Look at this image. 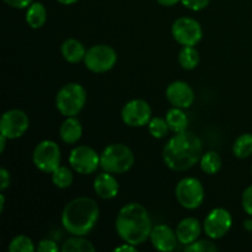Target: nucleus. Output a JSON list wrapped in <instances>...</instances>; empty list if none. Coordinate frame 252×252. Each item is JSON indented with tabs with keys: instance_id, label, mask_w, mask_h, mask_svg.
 Returning a JSON list of instances; mask_svg holds the SVG:
<instances>
[{
	"instance_id": "obj_18",
	"label": "nucleus",
	"mask_w": 252,
	"mask_h": 252,
	"mask_svg": "<svg viewBox=\"0 0 252 252\" xmlns=\"http://www.w3.org/2000/svg\"><path fill=\"white\" fill-rule=\"evenodd\" d=\"M59 135L65 144H75L83 137V126L75 117H66L59 127Z\"/></svg>"
},
{
	"instance_id": "obj_29",
	"label": "nucleus",
	"mask_w": 252,
	"mask_h": 252,
	"mask_svg": "<svg viewBox=\"0 0 252 252\" xmlns=\"http://www.w3.org/2000/svg\"><path fill=\"white\" fill-rule=\"evenodd\" d=\"M186 252H216L218 251V246L211 240H196L189 244L185 248Z\"/></svg>"
},
{
	"instance_id": "obj_37",
	"label": "nucleus",
	"mask_w": 252,
	"mask_h": 252,
	"mask_svg": "<svg viewBox=\"0 0 252 252\" xmlns=\"http://www.w3.org/2000/svg\"><path fill=\"white\" fill-rule=\"evenodd\" d=\"M6 140H7V138L5 137V135L0 134V152L1 153H4L5 147H6Z\"/></svg>"
},
{
	"instance_id": "obj_4",
	"label": "nucleus",
	"mask_w": 252,
	"mask_h": 252,
	"mask_svg": "<svg viewBox=\"0 0 252 252\" xmlns=\"http://www.w3.org/2000/svg\"><path fill=\"white\" fill-rule=\"evenodd\" d=\"M134 154L128 145L113 143L107 145L100 154V167L113 175L126 174L134 165Z\"/></svg>"
},
{
	"instance_id": "obj_32",
	"label": "nucleus",
	"mask_w": 252,
	"mask_h": 252,
	"mask_svg": "<svg viewBox=\"0 0 252 252\" xmlns=\"http://www.w3.org/2000/svg\"><path fill=\"white\" fill-rule=\"evenodd\" d=\"M59 248L56 241L51 240V239H43L36 246V251L38 252H57Z\"/></svg>"
},
{
	"instance_id": "obj_2",
	"label": "nucleus",
	"mask_w": 252,
	"mask_h": 252,
	"mask_svg": "<svg viewBox=\"0 0 252 252\" xmlns=\"http://www.w3.org/2000/svg\"><path fill=\"white\" fill-rule=\"evenodd\" d=\"M115 225L118 236L134 246L144 244L153 230L149 212L137 202H130L120 209Z\"/></svg>"
},
{
	"instance_id": "obj_24",
	"label": "nucleus",
	"mask_w": 252,
	"mask_h": 252,
	"mask_svg": "<svg viewBox=\"0 0 252 252\" xmlns=\"http://www.w3.org/2000/svg\"><path fill=\"white\" fill-rule=\"evenodd\" d=\"M233 154L238 159H248L252 155V134L244 133L239 135L233 144Z\"/></svg>"
},
{
	"instance_id": "obj_27",
	"label": "nucleus",
	"mask_w": 252,
	"mask_h": 252,
	"mask_svg": "<svg viewBox=\"0 0 252 252\" xmlns=\"http://www.w3.org/2000/svg\"><path fill=\"white\" fill-rule=\"evenodd\" d=\"M148 129L155 139H162L166 137L170 132V127L167 125L166 118L161 117H152L150 122L148 123Z\"/></svg>"
},
{
	"instance_id": "obj_12",
	"label": "nucleus",
	"mask_w": 252,
	"mask_h": 252,
	"mask_svg": "<svg viewBox=\"0 0 252 252\" xmlns=\"http://www.w3.org/2000/svg\"><path fill=\"white\" fill-rule=\"evenodd\" d=\"M30 127L29 116L22 110H9L4 112L0 120V134L7 139H17L27 132Z\"/></svg>"
},
{
	"instance_id": "obj_20",
	"label": "nucleus",
	"mask_w": 252,
	"mask_h": 252,
	"mask_svg": "<svg viewBox=\"0 0 252 252\" xmlns=\"http://www.w3.org/2000/svg\"><path fill=\"white\" fill-rule=\"evenodd\" d=\"M165 118H166L167 125H169L171 132L181 133L187 130V127H189V117L184 112V108L174 107L172 106L166 112Z\"/></svg>"
},
{
	"instance_id": "obj_31",
	"label": "nucleus",
	"mask_w": 252,
	"mask_h": 252,
	"mask_svg": "<svg viewBox=\"0 0 252 252\" xmlns=\"http://www.w3.org/2000/svg\"><path fill=\"white\" fill-rule=\"evenodd\" d=\"M241 204H243L244 211L252 217V185L246 187L244 191L243 197H241Z\"/></svg>"
},
{
	"instance_id": "obj_13",
	"label": "nucleus",
	"mask_w": 252,
	"mask_h": 252,
	"mask_svg": "<svg viewBox=\"0 0 252 252\" xmlns=\"http://www.w3.org/2000/svg\"><path fill=\"white\" fill-rule=\"evenodd\" d=\"M121 117L129 127H144L152 120V107L142 98H133L123 106Z\"/></svg>"
},
{
	"instance_id": "obj_14",
	"label": "nucleus",
	"mask_w": 252,
	"mask_h": 252,
	"mask_svg": "<svg viewBox=\"0 0 252 252\" xmlns=\"http://www.w3.org/2000/svg\"><path fill=\"white\" fill-rule=\"evenodd\" d=\"M166 98L171 106L185 110L193 105L194 91L186 81L176 80L167 86Z\"/></svg>"
},
{
	"instance_id": "obj_28",
	"label": "nucleus",
	"mask_w": 252,
	"mask_h": 252,
	"mask_svg": "<svg viewBox=\"0 0 252 252\" xmlns=\"http://www.w3.org/2000/svg\"><path fill=\"white\" fill-rule=\"evenodd\" d=\"M7 250L10 252H34L36 246L27 235H17L10 241Z\"/></svg>"
},
{
	"instance_id": "obj_9",
	"label": "nucleus",
	"mask_w": 252,
	"mask_h": 252,
	"mask_svg": "<svg viewBox=\"0 0 252 252\" xmlns=\"http://www.w3.org/2000/svg\"><path fill=\"white\" fill-rule=\"evenodd\" d=\"M171 33L175 41L182 47L196 46L203 37V30L196 19L182 16L174 21L171 26Z\"/></svg>"
},
{
	"instance_id": "obj_38",
	"label": "nucleus",
	"mask_w": 252,
	"mask_h": 252,
	"mask_svg": "<svg viewBox=\"0 0 252 252\" xmlns=\"http://www.w3.org/2000/svg\"><path fill=\"white\" fill-rule=\"evenodd\" d=\"M59 4H63V5H73L75 2H78L79 0H57Z\"/></svg>"
},
{
	"instance_id": "obj_15",
	"label": "nucleus",
	"mask_w": 252,
	"mask_h": 252,
	"mask_svg": "<svg viewBox=\"0 0 252 252\" xmlns=\"http://www.w3.org/2000/svg\"><path fill=\"white\" fill-rule=\"evenodd\" d=\"M149 239L155 250L161 252L174 251L176 249L177 243H179L176 231H174L170 226L165 225V224L153 226Z\"/></svg>"
},
{
	"instance_id": "obj_41",
	"label": "nucleus",
	"mask_w": 252,
	"mask_h": 252,
	"mask_svg": "<svg viewBox=\"0 0 252 252\" xmlns=\"http://www.w3.org/2000/svg\"><path fill=\"white\" fill-rule=\"evenodd\" d=\"M251 174H252V167H251Z\"/></svg>"
},
{
	"instance_id": "obj_40",
	"label": "nucleus",
	"mask_w": 252,
	"mask_h": 252,
	"mask_svg": "<svg viewBox=\"0 0 252 252\" xmlns=\"http://www.w3.org/2000/svg\"><path fill=\"white\" fill-rule=\"evenodd\" d=\"M244 226H245L246 230L252 231V220H251V219H249V220H245V223H244Z\"/></svg>"
},
{
	"instance_id": "obj_6",
	"label": "nucleus",
	"mask_w": 252,
	"mask_h": 252,
	"mask_svg": "<svg viewBox=\"0 0 252 252\" xmlns=\"http://www.w3.org/2000/svg\"><path fill=\"white\" fill-rule=\"evenodd\" d=\"M175 196L180 206L185 209L193 211L203 203L204 187L196 177H185L176 185Z\"/></svg>"
},
{
	"instance_id": "obj_39",
	"label": "nucleus",
	"mask_w": 252,
	"mask_h": 252,
	"mask_svg": "<svg viewBox=\"0 0 252 252\" xmlns=\"http://www.w3.org/2000/svg\"><path fill=\"white\" fill-rule=\"evenodd\" d=\"M4 207H5V196L4 193L0 194V213L4 212Z\"/></svg>"
},
{
	"instance_id": "obj_33",
	"label": "nucleus",
	"mask_w": 252,
	"mask_h": 252,
	"mask_svg": "<svg viewBox=\"0 0 252 252\" xmlns=\"http://www.w3.org/2000/svg\"><path fill=\"white\" fill-rule=\"evenodd\" d=\"M10 182H11L10 172L7 171L5 167H1V169H0V189H1V191H5V189L10 186Z\"/></svg>"
},
{
	"instance_id": "obj_23",
	"label": "nucleus",
	"mask_w": 252,
	"mask_h": 252,
	"mask_svg": "<svg viewBox=\"0 0 252 252\" xmlns=\"http://www.w3.org/2000/svg\"><path fill=\"white\" fill-rule=\"evenodd\" d=\"M95 250L93 243H90L84 236L79 235H71V238L66 239L62 246L63 252H94Z\"/></svg>"
},
{
	"instance_id": "obj_34",
	"label": "nucleus",
	"mask_w": 252,
	"mask_h": 252,
	"mask_svg": "<svg viewBox=\"0 0 252 252\" xmlns=\"http://www.w3.org/2000/svg\"><path fill=\"white\" fill-rule=\"evenodd\" d=\"M4 2L14 9H27L33 0H4Z\"/></svg>"
},
{
	"instance_id": "obj_16",
	"label": "nucleus",
	"mask_w": 252,
	"mask_h": 252,
	"mask_svg": "<svg viewBox=\"0 0 252 252\" xmlns=\"http://www.w3.org/2000/svg\"><path fill=\"white\" fill-rule=\"evenodd\" d=\"M94 191L100 198L112 199L120 192V185L113 174L103 171L98 174L94 180Z\"/></svg>"
},
{
	"instance_id": "obj_36",
	"label": "nucleus",
	"mask_w": 252,
	"mask_h": 252,
	"mask_svg": "<svg viewBox=\"0 0 252 252\" xmlns=\"http://www.w3.org/2000/svg\"><path fill=\"white\" fill-rule=\"evenodd\" d=\"M158 4H160L161 6H175L176 4L181 2V0H157Z\"/></svg>"
},
{
	"instance_id": "obj_5",
	"label": "nucleus",
	"mask_w": 252,
	"mask_h": 252,
	"mask_svg": "<svg viewBox=\"0 0 252 252\" xmlns=\"http://www.w3.org/2000/svg\"><path fill=\"white\" fill-rule=\"evenodd\" d=\"M86 98V90L81 84H65L57 93L56 107L64 117H75L85 106Z\"/></svg>"
},
{
	"instance_id": "obj_30",
	"label": "nucleus",
	"mask_w": 252,
	"mask_h": 252,
	"mask_svg": "<svg viewBox=\"0 0 252 252\" xmlns=\"http://www.w3.org/2000/svg\"><path fill=\"white\" fill-rule=\"evenodd\" d=\"M181 4L192 11H201L208 6L209 0H181Z\"/></svg>"
},
{
	"instance_id": "obj_7",
	"label": "nucleus",
	"mask_w": 252,
	"mask_h": 252,
	"mask_svg": "<svg viewBox=\"0 0 252 252\" xmlns=\"http://www.w3.org/2000/svg\"><path fill=\"white\" fill-rule=\"evenodd\" d=\"M84 63L93 73H107L117 63V53L108 44H95L88 49Z\"/></svg>"
},
{
	"instance_id": "obj_11",
	"label": "nucleus",
	"mask_w": 252,
	"mask_h": 252,
	"mask_svg": "<svg viewBox=\"0 0 252 252\" xmlns=\"http://www.w3.org/2000/svg\"><path fill=\"white\" fill-rule=\"evenodd\" d=\"M233 225V217L225 208H214L207 214L203 221V230L209 239L218 240L229 233Z\"/></svg>"
},
{
	"instance_id": "obj_35",
	"label": "nucleus",
	"mask_w": 252,
	"mask_h": 252,
	"mask_svg": "<svg viewBox=\"0 0 252 252\" xmlns=\"http://www.w3.org/2000/svg\"><path fill=\"white\" fill-rule=\"evenodd\" d=\"M115 251H137V246L132 245V244L125 243L123 245L118 246V248L115 249Z\"/></svg>"
},
{
	"instance_id": "obj_21",
	"label": "nucleus",
	"mask_w": 252,
	"mask_h": 252,
	"mask_svg": "<svg viewBox=\"0 0 252 252\" xmlns=\"http://www.w3.org/2000/svg\"><path fill=\"white\" fill-rule=\"evenodd\" d=\"M26 24L31 29H41L46 24L47 10L42 2H32L26 9Z\"/></svg>"
},
{
	"instance_id": "obj_19",
	"label": "nucleus",
	"mask_w": 252,
	"mask_h": 252,
	"mask_svg": "<svg viewBox=\"0 0 252 252\" xmlns=\"http://www.w3.org/2000/svg\"><path fill=\"white\" fill-rule=\"evenodd\" d=\"M61 52L63 58L68 63L78 64L85 59L86 49L80 41L75 38H68L63 42L61 47Z\"/></svg>"
},
{
	"instance_id": "obj_17",
	"label": "nucleus",
	"mask_w": 252,
	"mask_h": 252,
	"mask_svg": "<svg viewBox=\"0 0 252 252\" xmlns=\"http://www.w3.org/2000/svg\"><path fill=\"white\" fill-rule=\"evenodd\" d=\"M203 226L201 225L198 219L192 218V217H187V218L182 219L176 226V235L179 239V243L182 245H189V244L193 243V241L198 240L199 235L202 233Z\"/></svg>"
},
{
	"instance_id": "obj_26",
	"label": "nucleus",
	"mask_w": 252,
	"mask_h": 252,
	"mask_svg": "<svg viewBox=\"0 0 252 252\" xmlns=\"http://www.w3.org/2000/svg\"><path fill=\"white\" fill-rule=\"evenodd\" d=\"M52 182L56 187L61 189H65L71 186L74 181L73 172L66 166H58L53 172H52Z\"/></svg>"
},
{
	"instance_id": "obj_1",
	"label": "nucleus",
	"mask_w": 252,
	"mask_h": 252,
	"mask_svg": "<svg viewBox=\"0 0 252 252\" xmlns=\"http://www.w3.org/2000/svg\"><path fill=\"white\" fill-rule=\"evenodd\" d=\"M203 144L199 137L189 130L175 133L162 149V160L174 171H187L201 160Z\"/></svg>"
},
{
	"instance_id": "obj_25",
	"label": "nucleus",
	"mask_w": 252,
	"mask_h": 252,
	"mask_svg": "<svg viewBox=\"0 0 252 252\" xmlns=\"http://www.w3.org/2000/svg\"><path fill=\"white\" fill-rule=\"evenodd\" d=\"M179 63L185 70H192L197 68L199 63V53L194 46L182 47L179 53Z\"/></svg>"
},
{
	"instance_id": "obj_10",
	"label": "nucleus",
	"mask_w": 252,
	"mask_h": 252,
	"mask_svg": "<svg viewBox=\"0 0 252 252\" xmlns=\"http://www.w3.org/2000/svg\"><path fill=\"white\" fill-rule=\"evenodd\" d=\"M69 164L75 172L80 175L94 174L100 166V155L88 145H78L69 154Z\"/></svg>"
},
{
	"instance_id": "obj_3",
	"label": "nucleus",
	"mask_w": 252,
	"mask_h": 252,
	"mask_svg": "<svg viewBox=\"0 0 252 252\" xmlns=\"http://www.w3.org/2000/svg\"><path fill=\"white\" fill-rule=\"evenodd\" d=\"M100 217L98 204L89 197H78L69 202L62 212V225L70 235L86 236Z\"/></svg>"
},
{
	"instance_id": "obj_8",
	"label": "nucleus",
	"mask_w": 252,
	"mask_h": 252,
	"mask_svg": "<svg viewBox=\"0 0 252 252\" xmlns=\"http://www.w3.org/2000/svg\"><path fill=\"white\" fill-rule=\"evenodd\" d=\"M61 148L53 140H42L32 153V161L34 166L42 172L52 174L58 166H61Z\"/></svg>"
},
{
	"instance_id": "obj_22",
	"label": "nucleus",
	"mask_w": 252,
	"mask_h": 252,
	"mask_svg": "<svg viewBox=\"0 0 252 252\" xmlns=\"http://www.w3.org/2000/svg\"><path fill=\"white\" fill-rule=\"evenodd\" d=\"M221 165H223V160H221L220 155L217 152H206L202 154L201 160H199V166L201 170L207 175H216L220 171Z\"/></svg>"
}]
</instances>
